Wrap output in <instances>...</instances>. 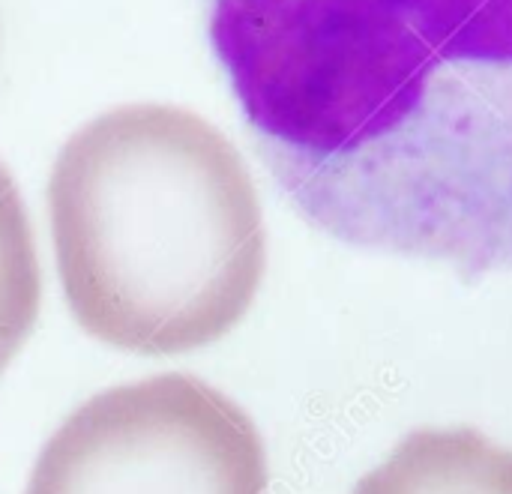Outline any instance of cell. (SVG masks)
Listing matches in <instances>:
<instances>
[{"instance_id": "6da1fadb", "label": "cell", "mask_w": 512, "mask_h": 494, "mask_svg": "<svg viewBox=\"0 0 512 494\" xmlns=\"http://www.w3.org/2000/svg\"><path fill=\"white\" fill-rule=\"evenodd\" d=\"M255 147L318 231L512 270V0H207Z\"/></svg>"}, {"instance_id": "7a4b0ae2", "label": "cell", "mask_w": 512, "mask_h": 494, "mask_svg": "<svg viewBox=\"0 0 512 494\" xmlns=\"http://www.w3.org/2000/svg\"><path fill=\"white\" fill-rule=\"evenodd\" d=\"M48 222L78 327L144 357L201 351L252 309L267 228L237 147L201 114L117 105L57 153Z\"/></svg>"}, {"instance_id": "3957f363", "label": "cell", "mask_w": 512, "mask_h": 494, "mask_svg": "<svg viewBox=\"0 0 512 494\" xmlns=\"http://www.w3.org/2000/svg\"><path fill=\"white\" fill-rule=\"evenodd\" d=\"M252 417L213 384L168 372L96 393L42 447L24 494H267Z\"/></svg>"}, {"instance_id": "277c9868", "label": "cell", "mask_w": 512, "mask_h": 494, "mask_svg": "<svg viewBox=\"0 0 512 494\" xmlns=\"http://www.w3.org/2000/svg\"><path fill=\"white\" fill-rule=\"evenodd\" d=\"M354 494H512V450L474 429H420Z\"/></svg>"}, {"instance_id": "5b68a950", "label": "cell", "mask_w": 512, "mask_h": 494, "mask_svg": "<svg viewBox=\"0 0 512 494\" xmlns=\"http://www.w3.org/2000/svg\"><path fill=\"white\" fill-rule=\"evenodd\" d=\"M42 306V270L21 192L0 165V372L24 348Z\"/></svg>"}]
</instances>
